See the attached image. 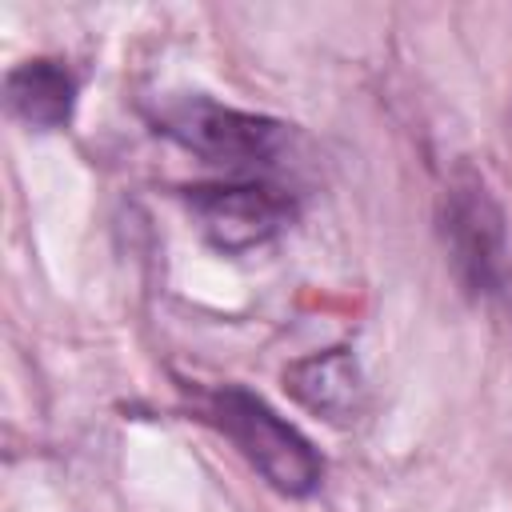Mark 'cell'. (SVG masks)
<instances>
[{"label": "cell", "mask_w": 512, "mask_h": 512, "mask_svg": "<svg viewBox=\"0 0 512 512\" xmlns=\"http://www.w3.org/2000/svg\"><path fill=\"white\" fill-rule=\"evenodd\" d=\"M76 76L64 60H52V56H36V60H24L8 72L4 80V100H8V112L36 128V132H56L72 120V108H76Z\"/></svg>", "instance_id": "obj_6"}, {"label": "cell", "mask_w": 512, "mask_h": 512, "mask_svg": "<svg viewBox=\"0 0 512 512\" xmlns=\"http://www.w3.org/2000/svg\"><path fill=\"white\" fill-rule=\"evenodd\" d=\"M284 388L296 404L324 416L328 424H352L368 404V384L348 348H324L284 368Z\"/></svg>", "instance_id": "obj_5"}, {"label": "cell", "mask_w": 512, "mask_h": 512, "mask_svg": "<svg viewBox=\"0 0 512 512\" xmlns=\"http://www.w3.org/2000/svg\"><path fill=\"white\" fill-rule=\"evenodd\" d=\"M196 412L208 420L260 476L284 496H312L324 484V456L288 424L264 396L240 384H216L196 392Z\"/></svg>", "instance_id": "obj_1"}, {"label": "cell", "mask_w": 512, "mask_h": 512, "mask_svg": "<svg viewBox=\"0 0 512 512\" xmlns=\"http://www.w3.org/2000/svg\"><path fill=\"white\" fill-rule=\"evenodd\" d=\"M156 128L192 156L228 172H264L292 152L284 120L220 104L212 96H172L156 108Z\"/></svg>", "instance_id": "obj_2"}, {"label": "cell", "mask_w": 512, "mask_h": 512, "mask_svg": "<svg viewBox=\"0 0 512 512\" xmlns=\"http://www.w3.org/2000/svg\"><path fill=\"white\" fill-rule=\"evenodd\" d=\"M440 236L456 280L472 296H504L512 276L508 220L476 172H456L440 196Z\"/></svg>", "instance_id": "obj_3"}, {"label": "cell", "mask_w": 512, "mask_h": 512, "mask_svg": "<svg viewBox=\"0 0 512 512\" xmlns=\"http://www.w3.org/2000/svg\"><path fill=\"white\" fill-rule=\"evenodd\" d=\"M188 208L204 240L228 256L264 248L296 220L292 196L264 180L196 184L188 188Z\"/></svg>", "instance_id": "obj_4"}]
</instances>
